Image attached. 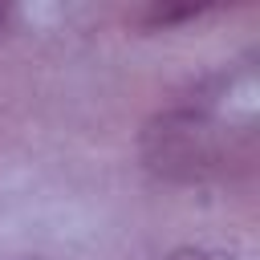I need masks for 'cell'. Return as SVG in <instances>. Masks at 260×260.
Segmentation results:
<instances>
[{"label": "cell", "instance_id": "obj_2", "mask_svg": "<svg viewBox=\"0 0 260 260\" xmlns=\"http://www.w3.org/2000/svg\"><path fill=\"white\" fill-rule=\"evenodd\" d=\"M158 260H236V256H232V252H223V248L187 244V248H175V252H167V256H158Z\"/></svg>", "mask_w": 260, "mask_h": 260}, {"label": "cell", "instance_id": "obj_1", "mask_svg": "<svg viewBox=\"0 0 260 260\" xmlns=\"http://www.w3.org/2000/svg\"><path fill=\"white\" fill-rule=\"evenodd\" d=\"M252 154L248 118H223L219 93H199L154 114L142 130V162L167 183H215Z\"/></svg>", "mask_w": 260, "mask_h": 260}]
</instances>
